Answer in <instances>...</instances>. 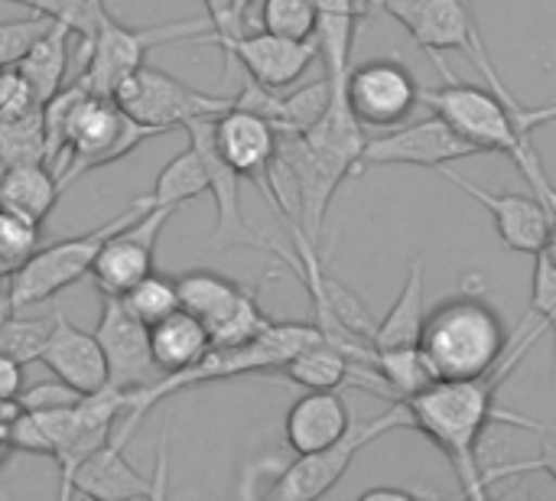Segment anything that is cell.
Instances as JSON below:
<instances>
[{
    "label": "cell",
    "instance_id": "obj_1",
    "mask_svg": "<svg viewBox=\"0 0 556 501\" xmlns=\"http://www.w3.org/2000/svg\"><path fill=\"white\" fill-rule=\"evenodd\" d=\"M547 333V326L538 320V326L531 329L528 320L521 323V329L515 333V342L508 349V355L479 378H463V381H433L430 388H424L420 394L407 398V427H414L417 434H424L456 469L463 496L469 499H485L489 489L482 483V460H479V443L489 430V424L505 421L511 427L521 430H534V434H556L551 424H538L528 421L521 414L511 411H498V391L502 385L518 372V365L528 359V352L534 349V342Z\"/></svg>",
    "mask_w": 556,
    "mask_h": 501
},
{
    "label": "cell",
    "instance_id": "obj_2",
    "mask_svg": "<svg viewBox=\"0 0 556 501\" xmlns=\"http://www.w3.org/2000/svg\"><path fill=\"white\" fill-rule=\"evenodd\" d=\"M437 68L446 78V85L427 91L420 88V104L433 108V114H440L479 153H505L531 183L534 196L551 212H556V189L551 186L544 163L531 143L538 127L556 121V101L544 108H511L489 85L456 82L446 62H437Z\"/></svg>",
    "mask_w": 556,
    "mask_h": 501
},
{
    "label": "cell",
    "instance_id": "obj_3",
    "mask_svg": "<svg viewBox=\"0 0 556 501\" xmlns=\"http://www.w3.org/2000/svg\"><path fill=\"white\" fill-rule=\"evenodd\" d=\"M42 121L46 166L59 176L62 189L91 170L130 156L143 140L156 137V130L134 121L114 95L88 91L78 78L42 104Z\"/></svg>",
    "mask_w": 556,
    "mask_h": 501
},
{
    "label": "cell",
    "instance_id": "obj_4",
    "mask_svg": "<svg viewBox=\"0 0 556 501\" xmlns=\"http://www.w3.org/2000/svg\"><path fill=\"white\" fill-rule=\"evenodd\" d=\"M511 342L515 333H508L482 290H459L427 313L417 346L437 381H463L489 375L508 355Z\"/></svg>",
    "mask_w": 556,
    "mask_h": 501
},
{
    "label": "cell",
    "instance_id": "obj_5",
    "mask_svg": "<svg viewBox=\"0 0 556 501\" xmlns=\"http://www.w3.org/2000/svg\"><path fill=\"white\" fill-rule=\"evenodd\" d=\"M147 209H153L150 196H137L124 212L111 215L104 225H98V228H91V231L75 235V238H62V241H55V245H46V248L39 245V251L7 277V297H10L13 313H20V310H26V306H36V303H46V300H52L55 293H62L65 287L78 284V280L91 271V264H94L101 245H104L117 228H124V225H130L134 218H140Z\"/></svg>",
    "mask_w": 556,
    "mask_h": 501
},
{
    "label": "cell",
    "instance_id": "obj_6",
    "mask_svg": "<svg viewBox=\"0 0 556 501\" xmlns=\"http://www.w3.org/2000/svg\"><path fill=\"white\" fill-rule=\"evenodd\" d=\"M202 33H212V20L208 16L176 20V23H160V26H127L114 13L104 10L101 20H98L94 36L81 46L85 72L78 75V82L88 91L114 95V88L130 72L147 65V55L153 49L169 46V42H182V39L192 42Z\"/></svg>",
    "mask_w": 556,
    "mask_h": 501
},
{
    "label": "cell",
    "instance_id": "obj_7",
    "mask_svg": "<svg viewBox=\"0 0 556 501\" xmlns=\"http://www.w3.org/2000/svg\"><path fill=\"white\" fill-rule=\"evenodd\" d=\"M375 7L384 10L388 16H394L410 33V39L424 52H430L433 62H443L440 55L450 52V49L466 52L479 65L485 85L498 98H505L511 108H525L511 95V88L505 85L498 68L492 65V59L485 52V42H482V29L476 23L472 3H466V0H375Z\"/></svg>",
    "mask_w": 556,
    "mask_h": 501
},
{
    "label": "cell",
    "instance_id": "obj_8",
    "mask_svg": "<svg viewBox=\"0 0 556 501\" xmlns=\"http://www.w3.org/2000/svg\"><path fill=\"white\" fill-rule=\"evenodd\" d=\"M401 427H407V408L401 401H391V408L381 411L371 421H355L352 417V427L336 443H329V447H323L316 453H303L290 466H283L277 473V483L267 489V499L316 501L329 496L365 447H371L375 440H381V437H388V434H394Z\"/></svg>",
    "mask_w": 556,
    "mask_h": 501
},
{
    "label": "cell",
    "instance_id": "obj_9",
    "mask_svg": "<svg viewBox=\"0 0 556 501\" xmlns=\"http://www.w3.org/2000/svg\"><path fill=\"white\" fill-rule=\"evenodd\" d=\"M176 290H179V306L205 323L212 349L251 342L274 323L257 303V287L235 284L215 271L182 274L176 280Z\"/></svg>",
    "mask_w": 556,
    "mask_h": 501
},
{
    "label": "cell",
    "instance_id": "obj_10",
    "mask_svg": "<svg viewBox=\"0 0 556 501\" xmlns=\"http://www.w3.org/2000/svg\"><path fill=\"white\" fill-rule=\"evenodd\" d=\"M114 101L134 121L153 127L156 134L182 130L189 121L215 117L225 108H231V95L199 91V88H192V85L173 78L169 72L153 68V65H140L137 72H130L114 88Z\"/></svg>",
    "mask_w": 556,
    "mask_h": 501
},
{
    "label": "cell",
    "instance_id": "obj_11",
    "mask_svg": "<svg viewBox=\"0 0 556 501\" xmlns=\"http://www.w3.org/2000/svg\"><path fill=\"white\" fill-rule=\"evenodd\" d=\"M208 42L218 46L225 55L222 85H228L231 68L241 65L251 82L274 88V91H283L306 75L313 59H319L316 39H287V36H277L267 29H244L238 36H218Z\"/></svg>",
    "mask_w": 556,
    "mask_h": 501
},
{
    "label": "cell",
    "instance_id": "obj_12",
    "mask_svg": "<svg viewBox=\"0 0 556 501\" xmlns=\"http://www.w3.org/2000/svg\"><path fill=\"white\" fill-rule=\"evenodd\" d=\"M479 150L459 137L440 114H430L424 121L394 127L384 137H368L362 160H358V176L375 166H427L440 170L456 160L476 156Z\"/></svg>",
    "mask_w": 556,
    "mask_h": 501
},
{
    "label": "cell",
    "instance_id": "obj_13",
    "mask_svg": "<svg viewBox=\"0 0 556 501\" xmlns=\"http://www.w3.org/2000/svg\"><path fill=\"white\" fill-rule=\"evenodd\" d=\"M345 98L365 127H397L420 104V85L404 62L381 55L349 68Z\"/></svg>",
    "mask_w": 556,
    "mask_h": 501
},
{
    "label": "cell",
    "instance_id": "obj_14",
    "mask_svg": "<svg viewBox=\"0 0 556 501\" xmlns=\"http://www.w3.org/2000/svg\"><path fill=\"white\" fill-rule=\"evenodd\" d=\"M176 209L166 205H153L147 209L140 218H134L130 225L117 228L98 251L94 264H91V280L98 287L101 297H124L134 284H140L156 261V241L163 225L169 222Z\"/></svg>",
    "mask_w": 556,
    "mask_h": 501
},
{
    "label": "cell",
    "instance_id": "obj_15",
    "mask_svg": "<svg viewBox=\"0 0 556 501\" xmlns=\"http://www.w3.org/2000/svg\"><path fill=\"white\" fill-rule=\"evenodd\" d=\"M218 117V114H215ZM189 134V143L199 150V156L205 160L208 170V192L215 199L218 209V222L212 231V248L225 251V248H257V251H277V245L270 238H264L248 218H244V205H241V176L218 156L215 143H212V117H199L189 121L182 127Z\"/></svg>",
    "mask_w": 556,
    "mask_h": 501
},
{
    "label": "cell",
    "instance_id": "obj_16",
    "mask_svg": "<svg viewBox=\"0 0 556 501\" xmlns=\"http://www.w3.org/2000/svg\"><path fill=\"white\" fill-rule=\"evenodd\" d=\"M94 339L104 352L108 385L121 391L147 388L160 378L150 355V329L140 323L121 297H101V316L94 326Z\"/></svg>",
    "mask_w": 556,
    "mask_h": 501
},
{
    "label": "cell",
    "instance_id": "obj_17",
    "mask_svg": "<svg viewBox=\"0 0 556 501\" xmlns=\"http://www.w3.org/2000/svg\"><path fill=\"white\" fill-rule=\"evenodd\" d=\"M212 143L241 179L254 183L264 199L270 196V163L277 156L280 134L267 117L231 101V108L212 117Z\"/></svg>",
    "mask_w": 556,
    "mask_h": 501
},
{
    "label": "cell",
    "instance_id": "obj_18",
    "mask_svg": "<svg viewBox=\"0 0 556 501\" xmlns=\"http://www.w3.org/2000/svg\"><path fill=\"white\" fill-rule=\"evenodd\" d=\"M443 179H450L456 189H463L469 199H476L495 222L498 238L505 241V248L518 251V254H538L547 241L551 231V218L554 212L538 199V196H518V192H489L482 186H476L472 179L459 176L453 166H440L437 170Z\"/></svg>",
    "mask_w": 556,
    "mask_h": 501
},
{
    "label": "cell",
    "instance_id": "obj_19",
    "mask_svg": "<svg viewBox=\"0 0 556 501\" xmlns=\"http://www.w3.org/2000/svg\"><path fill=\"white\" fill-rule=\"evenodd\" d=\"M36 362H42L59 381H65L78 394H91L108 385V365L94 333L78 329L62 306L52 310V329Z\"/></svg>",
    "mask_w": 556,
    "mask_h": 501
},
{
    "label": "cell",
    "instance_id": "obj_20",
    "mask_svg": "<svg viewBox=\"0 0 556 501\" xmlns=\"http://www.w3.org/2000/svg\"><path fill=\"white\" fill-rule=\"evenodd\" d=\"M124 447H127V440L121 434H111L108 443H101L88 460L78 463L62 499H72V496H85L94 501L160 499L156 486L127 463Z\"/></svg>",
    "mask_w": 556,
    "mask_h": 501
},
{
    "label": "cell",
    "instance_id": "obj_21",
    "mask_svg": "<svg viewBox=\"0 0 556 501\" xmlns=\"http://www.w3.org/2000/svg\"><path fill=\"white\" fill-rule=\"evenodd\" d=\"M349 427H352V414H349V404L339 394V388L336 391H306L287 411L283 437H287V447L296 456H303V453H316V450L336 443Z\"/></svg>",
    "mask_w": 556,
    "mask_h": 501
},
{
    "label": "cell",
    "instance_id": "obj_22",
    "mask_svg": "<svg viewBox=\"0 0 556 501\" xmlns=\"http://www.w3.org/2000/svg\"><path fill=\"white\" fill-rule=\"evenodd\" d=\"M147 329H150V355H153V365H156L160 378L199 365L212 349L205 323L195 313L182 310V306L173 310L169 316L156 320Z\"/></svg>",
    "mask_w": 556,
    "mask_h": 501
},
{
    "label": "cell",
    "instance_id": "obj_23",
    "mask_svg": "<svg viewBox=\"0 0 556 501\" xmlns=\"http://www.w3.org/2000/svg\"><path fill=\"white\" fill-rule=\"evenodd\" d=\"M424 320H427V267L424 258H414L394 306L371 329V349L417 346L424 333Z\"/></svg>",
    "mask_w": 556,
    "mask_h": 501
},
{
    "label": "cell",
    "instance_id": "obj_24",
    "mask_svg": "<svg viewBox=\"0 0 556 501\" xmlns=\"http://www.w3.org/2000/svg\"><path fill=\"white\" fill-rule=\"evenodd\" d=\"M59 176L46 163H16L0 166V209L16 212L36 225L46 222V215L59 202Z\"/></svg>",
    "mask_w": 556,
    "mask_h": 501
},
{
    "label": "cell",
    "instance_id": "obj_25",
    "mask_svg": "<svg viewBox=\"0 0 556 501\" xmlns=\"http://www.w3.org/2000/svg\"><path fill=\"white\" fill-rule=\"evenodd\" d=\"M365 13L355 0H316V49L323 55V68L332 82H345L352 68L355 29Z\"/></svg>",
    "mask_w": 556,
    "mask_h": 501
},
{
    "label": "cell",
    "instance_id": "obj_26",
    "mask_svg": "<svg viewBox=\"0 0 556 501\" xmlns=\"http://www.w3.org/2000/svg\"><path fill=\"white\" fill-rule=\"evenodd\" d=\"M72 26L62 20H52L49 29L20 55V62L13 65L26 85L36 91V98L46 104L62 85H65V72H68V42H72Z\"/></svg>",
    "mask_w": 556,
    "mask_h": 501
},
{
    "label": "cell",
    "instance_id": "obj_27",
    "mask_svg": "<svg viewBox=\"0 0 556 501\" xmlns=\"http://www.w3.org/2000/svg\"><path fill=\"white\" fill-rule=\"evenodd\" d=\"M371 372H375V391H384L391 401H401V404L437 381L420 346L375 349Z\"/></svg>",
    "mask_w": 556,
    "mask_h": 501
},
{
    "label": "cell",
    "instance_id": "obj_28",
    "mask_svg": "<svg viewBox=\"0 0 556 501\" xmlns=\"http://www.w3.org/2000/svg\"><path fill=\"white\" fill-rule=\"evenodd\" d=\"M355 362L332 342L319 339L306 349H300L283 368L280 375L293 385H300L303 391H336L342 385L352 381Z\"/></svg>",
    "mask_w": 556,
    "mask_h": 501
},
{
    "label": "cell",
    "instance_id": "obj_29",
    "mask_svg": "<svg viewBox=\"0 0 556 501\" xmlns=\"http://www.w3.org/2000/svg\"><path fill=\"white\" fill-rule=\"evenodd\" d=\"M205 192H208V170H205V160L199 156V150L189 143L182 153H176L163 166V173L156 176V183L147 196L153 205L179 209V205H186Z\"/></svg>",
    "mask_w": 556,
    "mask_h": 501
},
{
    "label": "cell",
    "instance_id": "obj_30",
    "mask_svg": "<svg viewBox=\"0 0 556 501\" xmlns=\"http://www.w3.org/2000/svg\"><path fill=\"white\" fill-rule=\"evenodd\" d=\"M46 163V121L42 108L0 117V166Z\"/></svg>",
    "mask_w": 556,
    "mask_h": 501
},
{
    "label": "cell",
    "instance_id": "obj_31",
    "mask_svg": "<svg viewBox=\"0 0 556 501\" xmlns=\"http://www.w3.org/2000/svg\"><path fill=\"white\" fill-rule=\"evenodd\" d=\"M124 306L147 326H153L156 320L169 316L173 310H179V290H176V280L166 277V274H156L150 271L140 284H134L124 297Z\"/></svg>",
    "mask_w": 556,
    "mask_h": 501
},
{
    "label": "cell",
    "instance_id": "obj_32",
    "mask_svg": "<svg viewBox=\"0 0 556 501\" xmlns=\"http://www.w3.org/2000/svg\"><path fill=\"white\" fill-rule=\"evenodd\" d=\"M257 3H261V29L287 39L316 36V0H257Z\"/></svg>",
    "mask_w": 556,
    "mask_h": 501
},
{
    "label": "cell",
    "instance_id": "obj_33",
    "mask_svg": "<svg viewBox=\"0 0 556 501\" xmlns=\"http://www.w3.org/2000/svg\"><path fill=\"white\" fill-rule=\"evenodd\" d=\"M0 3H16V7H26L29 13H42L49 20L68 23L72 33L81 39V46L94 36L98 20L108 10L104 0H0Z\"/></svg>",
    "mask_w": 556,
    "mask_h": 501
},
{
    "label": "cell",
    "instance_id": "obj_34",
    "mask_svg": "<svg viewBox=\"0 0 556 501\" xmlns=\"http://www.w3.org/2000/svg\"><path fill=\"white\" fill-rule=\"evenodd\" d=\"M39 228L42 225L0 209V271L7 277L39 251Z\"/></svg>",
    "mask_w": 556,
    "mask_h": 501
},
{
    "label": "cell",
    "instance_id": "obj_35",
    "mask_svg": "<svg viewBox=\"0 0 556 501\" xmlns=\"http://www.w3.org/2000/svg\"><path fill=\"white\" fill-rule=\"evenodd\" d=\"M52 329V316L49 320H26V316H16L10 313L3 323H0V352H7L10 359L29 365L39 359L42 352V342Z\"/></svg>",
    "mask_w": 556,
    "mask_h": 501
},
{
    "label": "cell",
    "instance_id": "obj_36",
    "mask_svg": "<svg viewBox=\"0 0 556 501\" xmlns=\"http://www.w3.org/2000/svg\"><path fill=\"white\" fill-rule=\"evenodd\" d=\"M531 310L534 316L547 326L551 333V349H554V378H556V264L544 254L538 251L534 254V284H531Z\"/></svg>",
    "mask_w": 556,
    "mask_h": 501
},
{
    "label": "cell",
    "instance_id": "obj_37",
    "mask_svg": "<svg viewBox=\"0 0 556 501\" xmlns=\"http://www.w3.org/2000/svg\"><path fill=\"white\" fill-rule=\"evenodd\" d=\"M49 16L42 13H26L20 20H3L0 23V65H16L20 55L49 29Z\"/></svg>",
    "mask_w": 556,
    "mask_h": 501
},
{
    "label": "cell",
    "instance_id": "obj_38",
    "mask_svg": "<svg viewBox=\"0 0 556 501\" xmlns=\"http://www.w3.org/2000/svg\"><path fill=\"white\" fill-rule=\"evenodd\" d=\"M531 473H547L556 486V443H544V447H541V456H534V460H518V463H495V466H485V469H482V483H485V489H492L495 483L521 479V476H531Z\"/></svg>",
    "mask_w": 556,
    "mask_h": 501
},
{
    "label": "cell",
    "instance_id": "obj_39",
    "mask_svg": "<svg viewBox=\"0 0 556 501\" xmlns=\"http://www.w3.org/2000/svg\"><path fill=\"white\" fill-rule=\"evenodd\" d=\"M75 401H81V394L55 378V381H42V385L23 388L20 398H16V408L20 411H49V408H68Z\"/></svg>",
    "mask_w": 556,
    "mask_h": 501
},
{
    "label": "cell",
    "instance_id": "obj_40",
    "mask_svg": "<svg viewBox=\"0 0 556 501\" xmlns=\"http://www.w3.org/2000/svg\"><path fill=\"white\" fill-rule=\"evenodd\" d=\"M205 3V16L212 20V33H202V36H195L192 42H199V46H205L208 39H218V36H238V33H244L248 26H244V20L235 13V3L231 0H202Z\"/></svg>",
    "mask_w": 556,
    "mask_h": 501
},
{
    "label": "cell",
    "instance_id": "obj_41",
    "mask_svg": "<svg viewBox=\"0 0 556 501\" xmlns=\"http://www.w3.org/2000/svg\"><path fill=\"white\" fill-rule=\"evenodd\" d=\"M20 391H23V362L0 352V408L16 404Z\"/></svg>",
    "mask_w": 556,
    "mask_h": 501
},
{
    "label": "cell",
    "instance_id": "obj_42",
    "mask_svg": "<svg viewBox=\"0 0 556 501\" xmlns=\"http://www.w3.org/2000/svg\"><path fill=\"white\" fill-rule=\"evenodd\" d=\"M420 492H410V489H368L362 492V501H410L417 499Z\"/></svg>",
    "mask_w": 556,
    "mask_h": 501
},
{
    "label": "cell",
    "instance_id": "obj_43",
    "mask_svg": "<svg viewBox=\"0 0 556 501\" xmlns=\"http://www.w3.org/2000/svg\"><path fill=\"white\" fill-rule=\"evenodd\" d=\"M231 3H235V13H238V16L244 20V26L251 29V10H254L257 0H231Z\"/></svg>",
    "mask_w": 556,
    "mask_h": 501
},
{
    "label": "cell",
    "instance_id": "obj_44",
    "mask_svg": "<svg viewBox=\"0 0 556 501\" xmlns=\"http://www.w3.org/2000/svg\"><path fill=\"white\" fill-rule=\"evenodd\" d=\"M551 261L556 264V212H554V218H551V231H547V241H544V248H541Z\"/></svg>",
    "mask_w": 556,
    "mask_h": 501
},
{
    "label": "cell",
    "instance_id": "obj_45",
    "mask_svg": "<svg viewBox=\"0 0 556 501\" xmlns=\"http://www.w3.org/2000/svg\"><path fill=\"white\" fill-rule=\"evenodd\" d=\"M355 3H358V10H362V13H368V10L375 7V0H355Z\"/></svg>",
    "mask_w": 556,
    "mask_h": 501
},
{
    "label": "cell",
    "instance_id": "obj_46",
    "mask_svg": "<svg viewBox=\"0 0 556 501\" xmlns=\"http://www.w3.org/2000/svg\"><path fill=\"white\" fill-rule=\"evenodd\" d=\"M3 72H7V65H0V85H3Z\"/></svg>",
    "mask_w": 556,
    "mask_h": 501
},
{
    "label": "cell",
    "instance_id": "obj_47",
    "mask_svg": "<svg viewBox=\"0 0 556 501\" xmlns=\"http://www.w3.org/2000/svg\"><path fill=\"white\" fill-rule=\"evenodd\" d=\"M466 3H472V0H466Z\"/></svg>",
    "mask_w": 556,
    "mask_h": 501
}]
</instances>
